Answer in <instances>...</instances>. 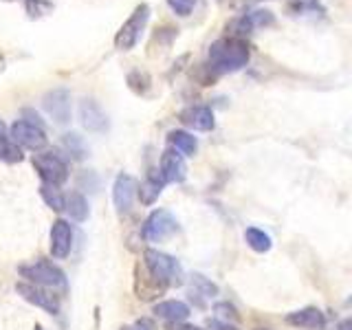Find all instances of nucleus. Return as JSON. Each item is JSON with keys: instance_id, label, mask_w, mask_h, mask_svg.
Segmentation results:
<instances>
[{"instance_id": "nucleus-31", "label": "nucleus", "mask_w": 352, "mask_h": 330, "mask_svg": "<svg viewBox=\"0 0 352 330\" xmlns=\"http://www.w3.org/2000/svg\"><path fill=\"white\" fill-rule=\"evenodd\" d=\"M121 330H157V326H154L152 319H146V317H143V319H139V322H135L132 326H124Z\"/></svg>"}, {"instance_id": "nucleus-35", "label": "nucleus", "mask_w": 352, "mask_h": 330, "mask_svg": "<svg viewBox=\"0 0 352 330\" xmlns=\"http://www.w3.org/2000/svg\"><path fill=\"white\" fill-rule=\"evenodd\" d=\"M7 135V126H5V121L0 119V137H5Z\"/></svg>"}, {"instance_id": "nucleus-16", "label": "nucleus", "mask_w": 352, "mask_h": 330, "mask_svg": "<svg viewBox=\"0 0 352 330\" xmlns=\"http://www.w3.org/2000/svg\"><path fill=\"white\" fill-rule=\"evenodd\" d=\"M286 324H291L295 328H308V330H317V328H324L326 324V317L324 313L319 311L315 306H306L302 311H295L286 315Z\"/></svg>"}, {"instance_id": "nucleus-32", "label": "nucleus", "mask_w": 352, "mask_h": 330, "mask_svg": "<svg viewBox=\"0 0 352 330\" xmlns=\"http://www.w3.org/2000/svg\"><path fill=\"white\" fill-rule=\"evenodd\" d=\"M212 328L214 330H238L234 324H225V322H218V319H214L212 322Z\"/></svg>"}, {"instance_id": "nucleus-12", "label": "nucleus", "mask_w": 352, "mask_h": 330, "mask_svg": "<svg viewBox=\"0 0 352 330\" xmlns=\"http://www.w3.org/2000/svg\"><path fill=\"white\" fill-rule=\"evenodd\" d=\"M181 124L192 128V130H198V132H209L216 128V119H214V113L209 106H203V104H194V106H187L185 110H181Z\"/></svg>"}, {"instance_id": "nucleus-37", "label": "nucleus", "mask_w": 352, "mask_h": 330, "mask_svg": "<svg viewBox=\"0 0 352 330\" xmlns=\"http://www.w3.org/2000/svg\"><path fill=\"white\" fill-rule=\"evenodd\" d=\"M3 3H16V0H3Z\"/></svg>"}, {"instance_id": "nucleus-30", "label": "nucleus", "mask_w": 352, "mask_h": 330, "mask_svg": "<svg viewBox=\"0 0 352 330\" xmlns=\"http://www.w3.org/2000/svg\"><path fill=\"white\" fill-rule=\"evenodd\" d=\"M165 3H168V7L174 11L176 16L187 18V16H192V14H194V9H196V3H198V0H165Z\"/></svg>"}, {"instance_id": "nucleus-17", "label": "nucleus", "mask_w": 352, "mask_h": 330, "mask_svg": "<svg viewBox=\"0 0 352 330\" xmlns=\"http://www.w3.org/2000/svg\"><path fill=\"white\" fill-rule=\"evenodd\" d=\"M154 315L159 319H165V322H170V324H181L190 317V306L179 300H168V302H161L154 306Z\"/></svg>"}, {"instance_id": "nucleus-10", "label": "nucleus", "mask_w": 352, "mask_h": 330, "mask_svg": "<svg viewBox=\"0 0 352 330\" xmlns=\"http://www.w3.org/2000/svg\"><path fill=\"white\" fill-rule=\"evenodd\" d=\"M273 25H275L273 11H269V9H253V11H247V14H242L234 22V31H231V36L247 38L253 29H267V27H273Z\"/></svg>"}, {"instance_id": "nucleus-6", "label": "nucleus", "mask_w": 352, "mask_h": 330, "mask_svg": "<svg viewBox=\"0 0 352 330\" xmlns=\"http://www.w3.org/2000/svg\"><path fill=\"white\" fill-rule=\"evenodd\" d=\"M179 231V223L176 218L168 212V209H154V212L146 218L141 229V236L148 242H163L172 238Z\"/></svg>"}, {"instance_id": "nucleus-28", "label": "nucleus", "mask_w": 352, "mask_h": 330, "mask_svg": "<svg viewBox=\"0 0 352 330\" xmlns=\"http://www.w3.org/2000/svg\"><path fill=\"white\" fill-rule=\"evenodd\" d=\"M128 84H130V88L135 91L137 95H146L148 93V88H150V84H152V80H150V75L148 73H143V71H132L130 75H128Z\"/></svg>"}, {"instance_id": "nucleus-26", "label": "nucleus", "mask_w": 352, "mask_h": 330, "mask_svg": "<svg viewBox=\"0 0 352 330\" xmlns=\"http://www.w3.org/2000/svg\"><path fill=\"white\" fill-rule=\"evenodd\" d=\"M40 196L44 198L51 209L55 212H64V194L60 192V187H53V185H42L40 187Z\"/></svg>"}, {"instance_id": "nucleus-27", "label": "nucleus", "mask_w": 352, "mask_h": 330, "mask_svg": "<svg viewBox=\"0 0 352 330\" xmlns=\"http://www.w3.org/2000/svg\"><path fill=\"white\" fill-rule=\"evenodd\" d=\"M25 11L31 20H40L53 11L51 0H25Z\"/></svg>"}, {"instance_id": "nucleus-21", "label": "nucleus", "mask_w": 352, "mask_h": 330, "mask_svg": "<svg viewBox=\"0 0 352 330\" xmlns=\"http://www.w3.org/2000/svg\"><path fill=\"white\" fill-rule=\"evenodd\" d=\"M64 212L71 216L75 223H84L88 218V203L80 192H71L64 196Z\"/></svg>"}, {"instance_id": "nucleus-1", "label": "nucleus", "mask_w": 352, "mask_h": 330, "mask_svg": "<svg viewBox=\"0 0 352 330\" xmlns=\"http://www.w3.org/2000/svg\"><path fill=\"white\" fill-rule=\"evenodd\" d=\"M251 60V47L247 38L225 36L209 44L207 69L214 75H227L242 71Z\"/></svg>"}, {"instance_id": "nucleus-15", "label": "nucleus", "mask_w": 352, "mask_h": 330, "mask_svg": "<svg viewBox=\"0 0 352 330\" xmlns=\"http://www.w3.org/2000/svg\"><path fill=\"white\" fill-rule=\"evenodd\" d=\"M73 247V229L66 220H55L51 227V256L64 260L71 253Z\"/></svg>"}, {"instance_id": "nucleus-14", "label": "nucleus", "mask_w": 352, "mask_h": 330, "mask_svg": "<svg viewBox=\"0 0 352 330\" xmlns=\"http://www.w3.org/2000/svg\"><path fill=\"white\" fill-rule=\"evenodd\" d=\"M80 121L88 132H95V135H102L108 130V117L95 99H84L80 104Z\"/></svg>"}, {"instance_id": "nucleus-2", "label": "nucleus", "mask_w": 352, "mask_h": 330, "mask_svg": "<svg viewBox=\"0 0 352 330\" xmlns=\"http://www.w3.org/2000/svg\"><path fill=\"white\" fill-rule=\"evenodd\" d=\"M143 269H146L150 273V278L157 280L163 289L183 284V267L179 264V260L163 251L148 249L146 256H143Z\"/></svg>"}, {"instance_id": "nucleus-13", "label": "nucleus", "mask_w": 352, "mask_h": 330, "mask_svg": "<svg viewBox=\"0 0 352 330\" xmlns=\"http://www.w3.org/2000/svg\"><path fill=\"white\" fill-rule=\"evenodd\" d=\"M159 174L165 183H183L187 176V163L183 159V154L176 150L168 148L161 154V165H159Z\"/></svg>"}, {"instance_id": "nucleus-34", "label": "nucleus", "mask_w": 352, "mask_h": 330, "mask_svg": "<svg viewBox=\"0 0 352 330\" xmlns=\"http://www.w3.org/2000/svg\"><path fill=\"white\" fill-rule=\"evenodd\" d=\"M5 66H7V58H5V53L0 51V71H5Z\"/></svg>"}, {"instance_id": "nucleus-40", "label": "nucleus", "mask_w": 352, "mask_h": 330, "mask_svg": "<svg viewBox=\"0 0 352 330\" xmlns=\"http://www.w3.org/2000/svg\"><path fill=\"white\" fill-rule=\"evenodd\" d=\"M218 3H227V0H218Z\"/></svg>"}, {"instance_id": "nucleus-29", "label": "nucleus", "mask_w": 352, "mask_h": 330, "mask_svg": "<svg viewBox=\"0 0 352 330\" xmlns=\"http://www.w3.org/2000/svg\"><path fill=\"white\" fill-rule=\"evenodd\" d=\"M214 313H216V317L214 319H218V322H225V324H238V319H240V315L236 313V308L231 306V304H216L214 306Z\"/></svg>"}, {"instance_id": "nucleus-9", "label": "nucleus", "mask_w": 352, "mask_h": 330, "mask_svg": "<svg viewBox=\"0 0 352 330\" xmlns=\"http://www.w3.org/2000/svg\"><path fill=\"white\" fill-rule=\"evenodd\" d=\"M16 293L22 297V300H27L29 304L42 308V311H47L51 315H58L60 313V302L58 297H55L51 291L47 289H40V286H33L29 282H18L16 284Z\"/></svg>"}, {"instance_id": "nucleus-36", "label": "nucleus", "mask_w": 352, "mask_h": 330, "mask_svg": "<svg viewBox=\"0 0 352 330\" xmlns=\"http://www.w3.org/2000/svg\"><path fill=\"white\" fill-rule=\"evenodd\" d=\"M179 330H201V328H196V326H181Z\"/></svg>"}, {"instance_id": "nucleus-39", "label": "nucleus", "mask_w": 352, "mask_h": 330, "mask_svg": "<svg viewBox=\"0 0 352 330\" xmlns=\"http://www.w3.org/2000/svg\"><path fill=\"white\" fill-rule=\"evenodd\" d=\"M36 330H42V326H36Z\"/></svg>"}, {"instance_id": "nucleus-23", "label": "nucleus", "mask_w": 352, "mask_h": 330, "mask_svg": "<svg viewBox=\"0 0 352 330\" xmlns=\"http://www.w3.org/2000/svg\"><path fill=\"white\" fill-rule=\"evenodd\" d=\"M245 240H247V245L258 253H267L271 249V236L264 234L258 227H249L245 231Z\"/></svg>"}, {"instance_id": "nucleus-22", "label": "nucleus", "mask_w": 352, "mask_h": 330, "mask_svg": "<svg viewBox=\"0 0 352 330\" xmlns=\"http://www.w3.org/2000/svg\"><path fill=\"white\" fill-rule=\"evenodd\" d=\"M218 293V286L214 282H209L205 275H192V300L196 297L198 304H203L209 297H214Z\"/></svg>"}, {"instance_id": "nucleus-5", "label": "nucleus", "mask_w": 352, "mask_h": 330, "mask_svg": "<svg viewBox=\"0 0 352 330\" xmlns=\"http://www.w3.org/2000/svg\"><path fill=\"white\" fill-rule=\"evenodd\" d=\"M33 168L42 179V185L60 187L69 181V165L55 152H40L33 157Z\"/></svg>"}, {"instance_id": "nucleus-11", "label": "nucleus", "mask_w": 352, "mask_h": 330, "mask_svg": "<svg viewBox=\"0 0 352 330\" xmlns=\"http://www.w3.org/2000/svg\"><path fill=\"white\" fill-rule=\"evenodd\" d=\"M137 190H139V183L135 176L130 174H119L115 179L113 185V203L117 207L119 214H126L132 209V203L137 198Z\"/></svg>"}, {"instance_id": "nucleus-18", "label": "nucleus", "mask_w": 352, "mask_h": 330, "mask_svg": "<svg viewBox=\"0 0 352 330\" xmlns=\"http://www.w3.org/2000/svg\"><path fill=\"white\" fill-rule=\"evenodd\" d=\"M168 143L172 150L183 154V157H194L198 152V139L187 130H172L168 135Z\"/></svg>"}, {"instance_id": "nucleus-7", "label": "nucleus", "mask_w": 352, "mask_h": 330, "mask_svg": "<svg viewBox=\"0 0 352 330\" xmlns=\"http://www.w3.org/2000/svg\"><path fill=\"white\" fill-rule=\"evenodd\" d=\"M9 139L16 143L18 148H27V150H42L47 148V132H44V128L40 126H33L29 124V121L25 119H18L14 126L9 128Z\"/></svg>"}, {"instance_id": "nucleus-8", "label": "nucleus", "mask_w": 352, "mask_h": 330, "mask_svg": "<svg viewBox=\"0 0 352 330\" xmlns=\"http://www.w3.org/2000/svg\"><path fill=\"white\" fill-rule=\"evenodd\" d=\"M42 106L55 124L64 126L71 121V93L66 88H53V91H49L42 97Z\"/></svg>"}, {"instance_id": "nucleus-20", "label": "nucleus", "mask_w": 352, "mask_h": 330, "mask_svg": "<svg viewBox=\"0 0 352 330\" xmlns=\"http://www.w3.org/2000/svg\"><path fill=\"white\" fill-rule=\"evenodd\" d=\"M286 11L291 16H324L326 9L322 5V0H284Z\"/></svg>"}, {"instance_id": "nucleus-25", "label": "nucleus", "mask_w": 352, "mask_h": 330, "mask_svg": "<svg viewBox=\"0 0 352 330\" xmlns=\"http://www.w3.org/2000/svg\"><path fill=\"white\" fill-rule=\"evenodd\" d=\"M62 146H64V150L71 154L73 159H84L86 157V146H84V139L77 135V132H69V135H64V139H62Z\"/></svg>"}, {"instance_id": "nucleus-3", "label": "nucleus", "mask_w": 352, "mask_h": 330, "mask_svg": "<svg viewBox=\"0 0 352 330\" xmlns=\"http://www.w3.org/2000/svg\"><path fill=\"white\" fill-rule=\"evenodd\" d=\"M22 278H27L29 284L33 286H40V289H47V291H60L64 293L69 289V282H66V275L62 269L55 267L53 262L49 260H36L31 264H22L18 269Z\"/></svg>"}, {"instance_id": "nucleus-24", "label": "nucleus", "mask_w": 352, "mask_h": 330, "mask_svg": "<svg viewBox=\"0 0 352 330\" xmlns=\"http://www.w3.org/2000/svg\"><path fill=\"white\" fill-rule=\"evenodd\" d=\"M22 159H25V154H22V150L16 146V143L11 141L7 135L0 137V161L3 163H20Z\"/></svg>"}, {"instance_id": "nucleus-4", "label": "nucleus", "mask_w": 352, "mask_h": 330, "mask_svg": "<svg viewBox=\"0 0 352 330\" xmlns=\"http://www.w3.org/2000/svg\"><path fill=\"white\" fill-rule=\"evenodd\" d=\"M152 16V9L148 3H141L132 9V14L128 16V20L119 27V31L115 33V49L117 51H132L141 42L143 31H146L148 22Z\"/></svg>"}, {"instance_id": "nucleus-33", "label": "nucleus", "mask_w": 352, "mask_h": 330, "mask_svg": "<svg viewBox=\"0 0 352 330\" xmlns=\"http://www.w3.org/2000/svg\"><path fill=\"white\" fill-rule=\"evenodd\" d=\"M337 330H352V322H350V319H346V322H341V324H339Z\"/></svg>"}, {"instance_id": "nucleus-38", "label": "nucleus", "mask_w": 352, "mask_h": 330, "mask_svg": "<svg viewBox=\"0 0 352 330\" xmlns=\"http://www.w3.org/2000/svg\"><path fill=\"white\" fill-rule=\"evenodd\" d=\"M256 330H269V328H256Z\"/></svg>"}, {"instance_id": "nucleus-19", "label": "nucleus", "mask_w": 352, "mask_h": 330, "mask_svg": "<svg viewBox=\"0 0 352 330\" xmlns=\"http://www.w3.org/2000/svg\"><path fill=\"white\" fill-rule=\"evenodd\" d=\"M163 185H165V181L161 179L159 170L148 172L146 181H143V183H141V187L137 190V194H139V198H141V203H143V205H152V203L157 201V198L161 196Z\"/></svg>"}]
</instances>
